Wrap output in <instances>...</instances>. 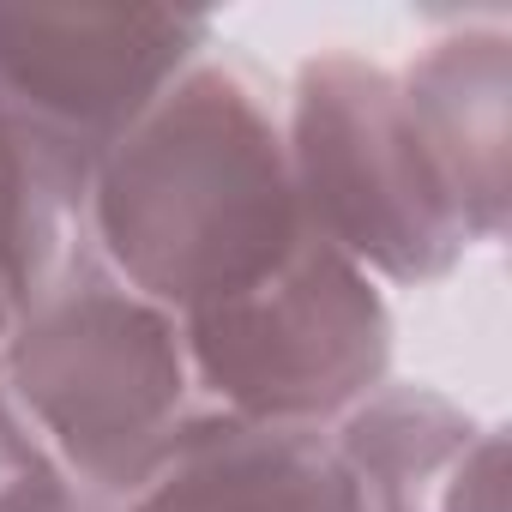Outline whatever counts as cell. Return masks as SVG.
I'll use <instances>...</instances> for the list:
<instances>
[{"instance_id": "6da1fadb", "label": "cell", "mask_w": 512, "mask_h": 512, "mask_svg": "<svg viewBox=\"0 0 512 512\" xmlns=\"http://www.w3.org/2000/svg\"><path fill=\"white\" fill-rule=\"evenodd\" d=\"M302 241L284 109L223 49H205L91 175L97 260L175 320L253 290Z\"/></svg>"}, {"instance_id": "7a4b0ae2", "label": "cell", "mask_w": 512, "mask_h": 512, "mask_svg": "<svg viewBox=\"0 0 512 512\" xmlns=\"http://www.w3.org/2000/svg\"><path fill=\"white\" fill-rule=\"evenodd\" d=\"M0 380L55 464L121 506L205 416L181 320L121 284L97 247L7 326Z\"/></svg>"}, {"instance_id": "3957f363", "label": "cell", "mask_w": 512, "mask_h": 512, "mask_svg": "<svg viewBox=\"0 0 512 512\" xmlns=\"http://www.w3.org/2000/svg\"><path fill=\"white\" fill-rule=\"evenodd\" d=\"M284 151L308 235L380 290H428L470 260V235L404 115L398 67L362 49L308 55L284 97Z\"/></svg>"}, {"instance_id": "277c9868", "label": "cell", "mask_w": 512, "mask_h": 512, "mask_svg": "<svg viewBox=\"0 0 512 512\" xmlns=\"http://www.w3.org/2000/svg\"><path fill=\"white\" fill-rule=\"evenodd\" d=\"M392 338L386 290L320 235L253 290L181 320L193 386L211 410L320 434L392 380Z\"/></svg>"}, {"instance_id": "5b68a950", "label": "cell", "mask_w": 512, "mask_h": 512, "mask_svg": "<svg viewBox=\"0 0 512 512\" xmlns=\"http://www.w3.org/2000/svg\"><path fill=\"white\" fill-rule=\"evenodd\" d=\"M217 25L163 7H0V133L97 175Z\"/></svg>"}, {"instance_id": "8992f818", "label": "cell", "mask_w": 512, "mask_h": 512, "mask_svg": "<svg viewBox=\"0 0 512 512\" xmlns=\"http://www.w3.org/2000/svg\"><path fill=\"white\" fill-rule=\"evenodd\" d=\"M416 145L446 187L470 247L506 241L512 217V31L458 25L398 67Z\"/></svg>"}, {"instance_id": "52a82bcc", "label": "cell", "mask_w": 512, "mask_h": 512, "mask_svg": "<svg viewBox=\"0 0 512 512\" xmlns=\"http://www.w3.org/2000/svg\"><path fill=\"white\" fill-rule=\"evenodd\" d=\"M368 512H506V428L422 380H386L332 428Z\"/></svg>"}, {"instance_id": "ba28073f", "label": "cell", "mask_w": 512, "mask_h": 512, "mask_svg": "<svg viewBox=\"0 0 512 512\" xmlns=\"http://www.w3.org/2000/svg\"><path fill=\"white\" fill-rule=\"evenodd\" d=\"M127 512H368L320 428H266L205 404Z\"/></svg>"}, {"instance_id": "9c48e42d", "label": "cell", "mask_w": 512, "mask_h": 512, "mask_svg": "<svg viewBox=\"0 0 512 512\" xmlns=\"http://www.w3.org/2000/svg\"><path fill=\"white\" fill-rule=\"evenodd\" d=\"M0 512H127V506L85 488V482H73L61 464H43L37 476H25L19 488L0 494Z\"/></svg>"}, {"instance_id": "30bf717a", "label": "cell", "mask_w": 512, "mask_h": 512, "mask_svg": "<svg viewBox=\"0 0 512 512\" xmlns=\"http://www.w3.org/2000/svg\"><path fill=\"white\" fill-rule=\"evenodd\" d=\"M43 464H55V452L37 440V428L25 422V410L13 404L7 380H0V494L19 488L25 476H37Z\"/></svg>"}, {"instance_id": "8fae6325", "label": "cell", "mask_w": 512, "mask_h": 512, "mask_svg": "<svg viewBox=\"0 0 512 512\" xmlns=\"http://www.w3.org/2000/svg\"><path fill=\"white\" fill-rule=\"evenodd\" d=\"M7 326H13V302H7V284H0V338H7Z\"/></svg>"}]
</instances>
